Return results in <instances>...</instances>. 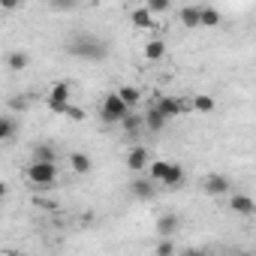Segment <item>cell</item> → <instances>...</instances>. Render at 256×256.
Segmentation results:
<instances>
[{
	"instance_id": "obj_11",
	"label": "cell",
	"mask_w": 256,
	"mask_h": 256,
	"mask_svg": "<svg viewBox=\"0 0 256 256\" xmlns=\"http://www.w3.org/2000/svg\"><path fill=\"white\" fill-rule=\"evenodd\" d=\"M34 163H54L58 166V151L52 142H40L34 145Z\"/></svg>"
},
{
	"instance_id": "obj_8",
	"label": "cell",
	"mask_w": 256,
	"mask_h": 256,
	"mask_svg": "<svg viewBox=\"0 0 256 256\" xmlns=\"http://www.w3.org/2000/svg\"><path fill=\"white\" fill-rule=\"evenodd\" d=\"M166 124H169V118H166L157 106L145 108V130H148V133H163V130H166Z\"/></svg>"
},
{
	"instance_id": "obj_22",
	"label": "cell",
	"mask_w": 256,
	"mask_h": 256,
	"mask_svg": "<svg viewBox=\"0 0 256 256\" xmlns=\"http://www.w3.org/2000/svg\"><path fill=\"white\" fill-rule=\"evenodd\" d=\"M181 184H184V166H181V163H172V166H169V175H166V181H163V187L175 190V187H181Z\"/></svg>"
},
{
	"instance_id": "obj_12",
	"label": "cell",
	"mask_w": 256,
	"mask_h": 256,
	"mask_svg": "<svg viewBox=\"0 0 256 256\" xmlns=\"http://www.w3.org/2000/svg\"><path fill=\"white\" fill-rule=\"evenodd\" d=\"M178 18L184 28H202V6H181Z\"/></svg>"
},
{
	"instance_id": "obj_2",
	"label": "cell",
	"mask_w": 256,
	"mask_h": 256,
	"mask_svg": "<svg viewBox=\"0 0 256 256\" xmlns=\"http://www.w3.org/2000/svg\"><path fill=\"white\" fill-rule=\"evenodd\" d=\"M126 114H130V106L120 100L118 90H112V94L102 96V106H100V118H102V124H120Z\"/></svg>"
},
{
	"instance_id": "obj_17",
	"label": "cell",
	"mask_w": 256,
	"mask_h": 256,
	"mask_svg": "<svg viewBox=\"0 0 256 256\" xmlns=\"http://www.w3.org/2000/svg\"><path fill=\"white\" fill-rule=\"evenodd\" d=\"M166 42L163 40H151V42H145V60H151V64H157V60H163L166 58Z\"/></svg>"
},
{
	"instance_id": "obj_24",
	"label": "cell",
	"mask_w": 256,
	"mask_h": 256,
	"mask_svg": "<svg viewBox=\"0 0 256 256\" xmlns=\"http://www.w3.org/2000/svg\"><path fill=\"white\" fill-rule=\"evenodd\" d=\"M223 22V16L214 6H202V28H217Z\"/></svg>"
},
{
	"instance_id": "obj_19",
	"label": "cell",
	"mask_w": 256,
	"mask_h": 256,
	"mask_svg": "<svg viewBox=\"0 0 256 256\" xmlns=\"http://www.w3.org/2000/svg\"><path fill=\"white\" fill-rule=\"evenodd\" d=\"M28 64H30V54H28V52H22V48H16V52H10V54H6V66H10L12 72H22Z\"/></svg>"
},
{
	"instance_id": "obj_1",
	"label": "cell",
	"mask_w": 256,
	"mask_h": 256,
	"mask_svg": "<svg viewBox=\"0 0 256 256\" xmlns=\"http://www.w3.org/2000/svg\"><path fill=\"white\" fill-rule=\"evenodd\" d=\"M66 52H70L72 58H82V60H106V58H108V46H106L102 40L90 36V34L72 36L70 46H66Z\"/></svg>"
},
{
	"instance_id": "obj_13",
	"label": "cell",
	"mask_w": 256,
	"mask_h": 256,
	"mask_svg": "<svg viewBox=\"0 0 256 256\" xmlns=\"http://www.w3.org/2000/svg\"><path fill=\"white\" fill-rule=\"evenodd\" d=\"M70 166H72L76 175H88V172L94 169V160H90L84 151H72V154H70Z\"/></svg>"
},
{
	"instance_id": "obj_7",
	"label": "cell",
	"mask_w": 256,
	"mask_h": 256,
	"mask_svg": "<svg viewBox=\"0 0 256 256\" xmlns=\"http://www.w3.org/2000/svg\"><path fill=\"white\" fill-rule=\"evenodd\" d=\"M229 208L235 214H241V217H253L256 214V199L247 196V193H232L229 196Z\"/></svg>"
},
{
	"instance_id": "obj_4",
	"label": "cell",
	"mask_w": 256,
	"mask_h": 256,
	"mask_svg": "<svg viewBox=\"0 0 256 256\" xmlns=\"http://www.w3.org/2000/svg\"><path fill=\"white\" fill-rule=\"evenodd\" d=\"M70 100H72V88H70V82H54L52 90H48V112H54V114H66Z\"/></svg>"
},
{
	"instance_id": "obj_16",
	"label": "cell",
	"mask_w": 256,
	"mask_h": 256,
	"mask_svg": "<svg viewBox=\"0 0 256 256\" xmlns=\"http://www.w3.org/2000/svg\"><path fill=\"white\" fill-rule=\"evenodd\" d=\"M16 133H18V120L12 114H4L0 118V142H12Z\"/></svg>"
},
{
	"instance_id": "obj_10",
	"label": "cell",
	"mask_w": 256,
	"mask_h": 256,
	"mask_svg": "<svg viewBox=\"0 0 256 256\" xmlns=\"http://www.w3.org/2000/svg\"><path fill=\"white\" fill-rule=\"evenodd\" d=\"M178 229H181V220H178L175 214H163V217H157V235H160V238H175Z\"/></svg>"
},
{
	"instance_id": "obj_29",
	"label": "cell",
	"mask_w": 256,
	"mask_h": 256,
	"mask_svg": "<svg viewBox=\"0 0 256 256\" xmlns=\"http://www.w3.org/2000/svg\"><path fill=\"white\" fill-rule=\"evenodd\" d=\"M4 256H18V253L16 250H4Z\"/></svg>"
},
{
	"instance_id": "obj_9",
	"label": "cell",
	"mask_w": 256,
	"mask_h": 256,
	"mask_svg": "<svg viewBox=\"0 0 256 256\" xmlns=\"http://www.w3.org/2000/svg\"><path fill=\"white\" fill-rule=\"evenodd\" d=\"M130 193L136 196V199H154L157 196V184L151 181V178H133V184H130Z\"/></svg>"
},
{
	"instance_id": "obj_28",
	"label": "cell",
	"mask_w": 256,
	"mask_h": 256,
	"mask_svg": "<svg viewBox=\"0 0 256 256\" xmlns=\"http://www.w3.org/2000/svg\"><path fill=\"white\" fill-rule=\"evenodd\" d=\"M181 256H208V253H205V250H184Z\"/></svg>"
},
{
	"instance_id": "obj_26",
	"label": "cell",
	"mask_w": 256,
	"mask_h": 256,
	"mask_svg": "<svg viewBox=\"0 0 256 256\" xmlns=\"http://www.w3.org/2000/svg\"><path fill=\"white\" fill-rule=\"evenodd\" d=\"M154 253L157 256H175V241L172 238H160L157 247H154Z\"/></svg>"
},
{
	"instance_id": "obj_15",
	"label": "cell",
	"mask_w": 256,
	"mask_h": 256,
	"mask_svg": "<svg viewBox=\"0 0 256 256\" xmlns=\"http://www.w3.org/2000/svg\"><path fill=\"white\" fill-rule=\"evenodd\" d=\"M130 22H133V28H139V30H151V28H157V24H154V16H151L145 6L133 10V12H130Z\"/></svg>"
},
{
	"instance_id": "obj_20",
	"label": "cell",
	"mask_w": 256,
	"mask_h": 256,
	"mask_svg": "<svg viewBox=\"0 0 256 256\" xmlns=\"http://www.w3.org/2000/svg\"><path fill=\"white\" fill-rule=\"evenodd\" d=\"M169 166H172V163H166V160H154V163L148 166V178H151L154 184H163L166 175H169Z\"/></svg>"
},
{
	"instance_id": "obj_14",
	"label": "cell",
	"mask_w": 256,
	"mask_h": 256,
	"mask_svg": "<svg viewBox=\"0 0 256 256\" xmlns=\"http://www.w3.org/2000/svg\"><path fill=\"white\" fill-rule=\"evenodd\" d=\"M120 130L126 133V136H136L139 130H145V114H136V112H130L124 120H120Z\"/></svg>"
},
{
	"instance_id": "obj_21",
	"label": "cell",
	"mask_w": 256,
	"mask_h": 256,
	"mask_svg": "<svg viewBox=\"0 0 256 256\" xmlns=\"http://www.w3.org/2000/svg\"><path fill=\"white\" fill-rule=\"evenodd\" d=\"M118 94H120V100L130 106V108H133V106H139V102H142V96H145V94H142L139 88H133V84H120V90H118Z\"/></svg>"
},
{
	"instance_id": "obj_25",
	"label": "cell",
	"mask_w": 256,
	"mask_h": 256,
	"mask_svg": "<svg viewBox=\"0 0 256 256\" xmlns=\"http://www.w3.org/2000/svg\"><path fill=\"white\" fill-rule=\"evenodd\" d=\"M145 10H148L151 16H163V12H169V10H172V4H169V0H148Z\"/></svg>"
},
{
	"instance_id": "obj_27",
	"label": "cell",
	"mask_w": 256,
	"mask_h": 256,
	"mask_svg": "<svg viewBox=\"0 0 256 256\" xmlns=\"http://www.w3.org/2000/svg\"><path fill=\"white\" fill-rule=\"evenodd\" d=\"M66 118H72V120H84L88 114H84V108H78V106L70 102V106H66Z\"/></svg>"
},
{
	"instance_id": "obj_23",
	"label": "cell",
	"mask_w": 256,
	"mask_h": 256,
	"mask_svg": "<svg viewBox=\"0 0 256 256\" xmlns=\"http://www.w3.org/2000/svg\"><path fill=\"white\" fill-rule=\"evenodd\" d=\"M193 108L202 112V114H211V112L217 108V100L208 96V94H196V96H193Z\"/></svg>"
},
{
	"instance_id": "obj_18",
	"label": "cell",
	"mask_w": 256,
	"mask_h": 256,
	"mask_svg": "<svg viewBox=\"0 0 256 256\" xmlns=\"http://www.w3.org/2000/svg\"><path fill=\"white\" fill-rule=\"evenodd\" d=\"M154 106H157V108H160V112H163L169 120L181 114V102H178L175 96H157V102H154Z\"/></svg>"
},
{
	"instance_id": "obj_30",
	"label": "cell",
	"mask_w": 256,
	"mask_h": 256,
	"mask_svg": "<svg viewBox=\"0 0 256 256\" xmlns=\"http://www.w3.org/2000/svg\"><path fill=\"white\" fill-rule=\"evenodd\" d=\"M238 256H250V253H238Z\"/></svg>"
},
{
	"instance_id": "obj_3",
	"label": "cell",
	"mask_w": 256,
	"mask_h": 256,
	"mask_svg": "<svg viewBox=\"0 0 256 256\" xmlns=\"http://www.w3.org/2000/svg\"><path fill=\"white\" fill-rule=\"evenodd\" d=\"M28 181L48 190V187H54V181H58V166H54V163H30V166H28Z\"/></svg>"
},
{
	"instance_id": "obj_6",
	"label": "cell",
	"mask_w": 256,
	"mask_h": 256,
	"mask_svg": "<svg viewBox=\"0 0 256 256\" xmlns=\"http://www.w3.org/2000/svg\"><path fill=\"white\" fill-rule=\"evenodd\" d=\"M202 190L208 196H232V181L226 175H208L202 181Z\"/></svg>"
},
{
	"instance_id": "obj_5",
	"label": "cell",
	"mask_w": 256,
	"mask_h": 256,
	"mask_svg": "<svg viewBox=\"0 0 256 256\" xmlns=\"http://www.w3.org/2000/svg\"><path fill=\"white\" fill-rule=\"evenodd\" d=\"M151 163H154V160H151V154H148L145 145H133L130 151H126V169L136 172V175H142Z\"/></svg>"
}]
</instances>
